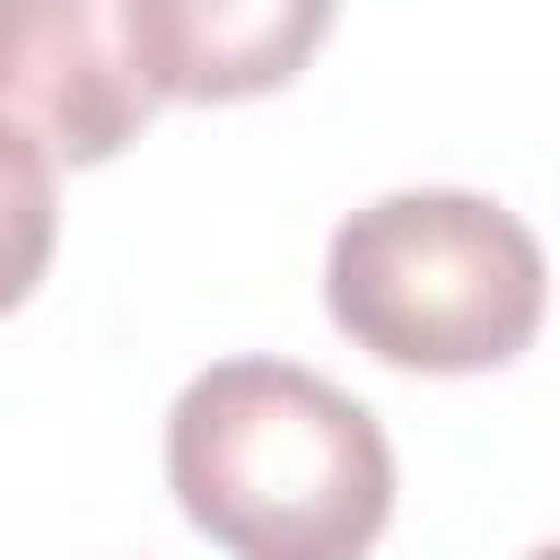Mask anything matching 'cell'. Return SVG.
I'll list each match as a JSON object with an SVG mask.
<instances>
[{"label":"cell","mask_w":560,"mask_h":560,"mask_svg":"<svg viewBox=\"0 0 560 560\" xmlns=\"http://www.w3.org/2000/svg\"><path fill=\"white\" fill-rule=\"evenodd\" d=\"M166 490L228 560H368L394 516V446L332 376L219 359L166 411Z\"/></svg>","instance_id":"obj_1"},{"label":"cell","mask_w":560,"mask_h":560,"mask_svg":"<svg viewBox=\"0 0 560 560\" xmlns=\"http://www.w3.org/2000/svg\"><path fill=\"white\" fill-rule=\"evenodd\" d=\"M542 245L490 192H376L324 245V306L332 324L411 376H481L508 368L542 332Z\"/></svg>","instance_id":"obj_2"},{"label":"cell","mask_w":560,"mask_h":560,"mask_svg":"<svg viewBox=\"0 0 560 560\" xmlns=\"http://www.w3.org/2000/svg\"><path fill=\"white\" fill-rule=\"evenodd\" d=\"M158 114L122 0H0V131L44 166H105Z\"/></svg>","instance_id":"obj_3"},{"label":"cell","mask_w":560,"mask_h":560,"mask_svg":"<svg viewBox=\"0 0 560 560\" xmlns=\"http://www.w3.org/2000/svg\"><path fill=\"white\" fill-rule=\"evenodd\" d=\"M332 9L341 0H122V35L158 105H245L315 61Z\"/></svg>","instance_id":"obj_4"},{"label":"cell","mask_w":560,"mask_h":560,"mask_svg":"<svg viewBox=\"0 0 560 560\" xmlns=\"http://www.w3.org/2000/svg\"><path fill=\"white\" fill-rule=\"evenodd\" d=\"M52 236H61V201H52V166L0 131V315L35 298L44 262H52Z\"/></svg>","instance_id":"obj_5"},{"label":"cell","mask_w":560,"mask_h":560,"mask_svg":"<svg viewBox=\"0 0 560 560\" xmlns=\"http://www.w3.org/2000/svg\"><path fill=\"white\" fill-rule=\"evenodd\" d=\"M525 560H551V551H525Z\"/></svg>","instance_id":"obj_6"}]
</instances>
